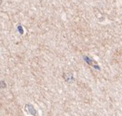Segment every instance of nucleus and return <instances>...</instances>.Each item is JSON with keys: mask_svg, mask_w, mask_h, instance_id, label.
<instances>
[{"mask_svg": "<svg viewBox=\"0 0 122 116\" xmlns=\"http://www.w3.org/2000/svg\"><path fill=\"white\" fill-rule=\"evenodd\" d=\"M1 2H2V1H1V0H0V5H1Z\"/></svg>", "mask_w": 122, "mask_h": 116, "instance_id": "f257e3e1", "label": "nucleus"}]
</instances>
